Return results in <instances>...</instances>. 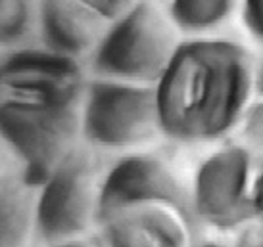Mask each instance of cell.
<instances>
[{"instance_id": "6da1fadb", "label": "cell", "mask_w": 263, "mask_h": 247, "mask_svg": "<svg viewBox=\"0 0 263 247\" xmlns=\"http://www.w3.org/2000/svg\"><path fill=\"white\" fill-rule=\"evenodd\" d=\"M2 136L20 173L41 188L77 148L83 132L85 75L75 58L48 48L14 50L2 61Z\"/></svg>"}, {"instance_id": "7a4b0ae2", "label": "cell", "mask_w": 263, "mask_h": 247, "mask_svg": "<svg viewBox=\"0 0 263 247\" xmlns=\"http://www.w3.org/2000/svg\"><path fill=\"white\" fill-rule=\"evenodd\" d=\"M254 83L240 44L217 38L179 44L156 85L161 131L183 144L219 138L244 117Z\"/></svg>"}, {"instance_id": "3957f363", "label": "cell", "mask_w": 263, "mask_h": 247, "mask_svg": "<svg viewBox=\"0 0 263 247\" xmlns=\"http://www.w3.org/2000/svg\"><path fill=\"white\" fill-rule=\"evenodd\" d=\"M179 44L167 19L140 2L117 19L96 46L92 69L102 79L158 85Z\"/></svg>"}, {"instance_id": "277c9868", "label": "cell", "mask_w": 263, "mask_h": 247, "mask_svg": "<svg viewBox=\"0 0 263 247\" xmlns=\"http://www.w3.org/2000/svg\"><path fill=\"white\" fill-rule=\"evenodd\" d=\"M83 134L98 148H135L163 134L156 85L96 79L87 85Z\"/></svg>"}, {"instance_id": "5b68a950", "label": "cell", "mask_w": 263, "mask_h": 247, "mask_svg": "<svg viewBox=\"0 0 263 247\" xmlns=\"http://www.w3.org/2000/svg\"><path fill=\"white\" fill-rule=\"evenodd\" d=\"M98 161L75 148L39 188V238L46 245L77 240L100 220Z\"/></svg>"}, {"instance_id": "8992f818", "label": "cell", "mask_w": 263, "mask_h": 247, "mask_svg": "<svg viewBox=\"0 0 263 247\" xmlns=\"http://www.w3.org/2000/svg\"><path fill=\"white\" fill-rule=\"evenodd\" d=\"M142 205L167 207L183 218L190 230H194L196 220H200L194 209V197H190L177 175L163 161L148 155H131L116 163L104 178L100 220Z\"/></svg>"}, {"instance_id": "52a82bcc", "label": "cell", "mask_w": 263, "mask_h": 247, "mask_svg": "<svg viewBox=\"0 0 263 247\" xmlns=\"http://www.w3.org/2000/svg\"><path fill=\"white\" fill-rule=\"evenodd\" d=\"M252 155L244 146H225L210 155L194 182L192 197L198 218L219 230L252 220Z\"/></svg>"}, {"instance_id": "ba28073f", "label": "cell", "mask_w": 263, "mask_h": 247, "mask_svg": "<svg viewBox=\"0 0 263 247\" xmlns=\"http://www.w3.org/2000/svg\"><path fill=\"white\" fill-rule=\"evenodd\" d=\"M104 247H189V224L161 205H142L100 220Z\"/></svg>"}, {"instance_id": "9c48e42d", "label": "cell", "mask_w": 263, "mask_h": 247, "mask_svg": "<svg viewBox=\"0 0 263 247\" xmlns=\"http://www.w3.org/2000/svg\"><path fill=\"white\" fill-rule=\"evenodd\" d=\"M104 19L81 0H41L39 25L46 48L77 58L100 44L106 31Z\"/></svg>"}, {"instance_id": "30bf717a", "label": "cell", "mask_w": 263, "mask_h": 247, "mask_svg": "<svg viewBox=\"0 0 263 247\" xmlns=\"http://www.w3.org/2000/svg\"><path fill=\"white\" fill-rule=\"evenodd\" d=\"M39 236V188L17 175L2 178L0 190V245L31 247Z\"/></svg>"}, {"instance_id": "8fae6325", "label": "cell", "mask_w": 263, "mask_h": 247, "mask_svg": "<svg viewBox=\"0 0 263 247\" xmlns=\"http://www.w3.org/2000/svg\"><path fill=\"white\" fill-rule=\"evenodd\" d=\"M236 0H171V19L186 33H204L233 14Z\"/></svg>"}, {"instance_id": "7c38bea8", "label": "cell", "mask_w": 263, "mask_h": 247, "mask_svg": "<svg viewBox=\"0 0 263 247\" xmlns=\"http://www.w3.org/2000/svg\"><path fill=\"white\" fill-rule=\"evenodd\" d=\"M33 22V0H2V40L15 43Z\"/></svg>"}, {"instance_id": "4fadbf2b", "label": "cell", "mask_w": 263, "mask_h": 247, "mask_svg": "<svg viewBox=\"0 0 263 247\" xmlns=\"http://www.w3.org/2000/svg\"><path fill=\"white\" fill-rule=\"evenodd\" d=\"M242 136L250 146L263 152V100L246 109L242 117Z\"/></svg>"}, {"instance_id": "5bb4252c", "label": "cell", "mask_w": 263, "mask_h": 247, "mask_svg": "<svg viewBox=\"0 0 263 247\" xmlns=\"http://www.w3.org/2000/svg\"><path fill=\"white\" fill-rule=\"evenodd\" d=\"M81 2L87 4L90 10H95L96 14L108 22L121 19L127 12H131L139 4L137 0H81Z\"/></svg>"}, {"instance_id": "9a60e30c", "label": "cell", "mask_w": 263, "mask_h": 247, "mask_svg": "<svg viewBox=\"0 0 263 247\" xmlns=\"http://www.w3.org/2000/svg\"><path fill=\"white\" fill-rule=\"evenodd\" d=\"M234 247H263V218H252L240 226Z\"/></svg>"}, {"instance_id": "2e32d148", "label": "cell", "mask_w": 263, "mask_h": 247, "mask_svg": "<svg viewBox=\"0 0 263 247\" xmlns=\"http://www.w3.org/2000/svg\"><path fill=\"white\" fill-rule=\"evenodd\" d=\"M244 22L257 40H263V0H244Z\"/></svg>"}, {"instance_id": "e0dca14e", "label": "cell", "mask_w": 263, "mask_h": 247, "mask_svg": "<svg viewBox=\"0 0 263 247\" xmlns=\"http://www.w3.org/2000/svg\"><path fill=\"white\" fill-rule=\"evenodd\" d=\"M250 201H252V211L254 218H263V165L252 178V188H250Z\"/></svg>"}, {"instance_id": "ac0fdd59", "label": "cell", "mask_w": 263, "mask_h": 247, "mask_svg": "<svg viewBox=\"0 0 263 247\" xmlns=\"http://www.w3.org/2000/svg\"><path fill=\"white\" fill-rule=\"evenodd\" d=\"M48 247H98L92 245L90 241H85L77 238V240H69V241H62V243H56V245H48Z\"/></svg>"}, {"instance_id": "d6986e66", "label": "cell", "mask_w": 263, "mask_h": 247, "mask_svg": "<svg viewBox=\"0 0 263 247\" xmlns=\"http://www.w3.org/2000/svg\"><path fill=\"white\" fill-rule=\"evenodd\" d=\"M256 88L259 96L263 98V59L259 61V67H257V73H256Z\"/></svg>"}, {"instance_id": "ffe728a7", "label": "cell", "mask_w": 263, "mask_h": 247, "mask_svg": "<svg viewBox=\"0 0 263 247\" xmlns=\"http://www.w3.org/2000/svg\"><path fill=\"white\" fill-rule=\"evenodd\" d=\"M196 247H223V245L217 243V241H202V243H198Z\"/></svg>"}]
</instances>
